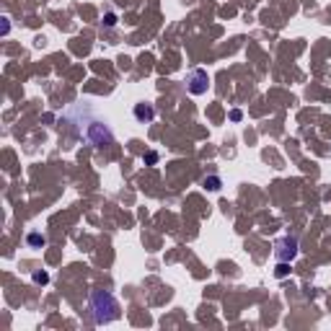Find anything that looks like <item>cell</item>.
<instances>
[{
  "instance_id": "2",
  "label": "cell",
  "mask_w": 331,
  "mask_h": 331,
  "mask_svg": "<svg viewBox=\"0 0 331 331\" xmlns=\"http://www.w3.org/2000/svg\"><path fill=\"white\" fill-rule=\"evenodd\" d=\"M83 124H86V127H80L78 132H80V137L86 140V143H91V145H96V148L111 145L114 135H111V130H109V124H106V122L91 116V119H86Z\"/></svg>"
},
{
  "instance_id": "1",
  "label": "cell",
  "mask_w": 331,
  "mask_h": 331,
  "mask_svg": "<svg viewBox=\"0 0 331 331\" xmlns=\"http://www.w3.org/2000/svg\"><path fill=\"white\" fill-rule=\"evenodd\" d=\"M88 311H91V318L93 323H109L119 316V305L114 300L111 293H104V290H96V293H91V300H88Z\"/></svg>"
},
{
  "instance_id": "5",
  "label": "cell",
  "mask_w": 331,
  "mask_h": 331,
  "mask_svg": "<svg viewBox=\"0 0 331 331\" xmlns=\"http://www.w3.org/2000/svg\"><path fill=\"white\" fill-rule=\"evenodd\" d=\"M135 116H137L140 122H145V124H148V122H153V119H155V109H153L150 104H137V106H135Z\"/></svg>"
},
{
  "instance_id": "9",
  "label": "cell",
  "mask_w": 331,
  "mask_h": 331,
  "mask_svg": "<svg viewBox=\"0 0 331 331\" xmlns=\"http://www.w3.org/2000/svg\"><path fill=\"white\" fill-rule=\"evenodd\" d=\"M287 272H290V269H287V262H282V264L277 267V277H285Z\"/></svg>"
},
{
  "instance_id": "4",
  "label": "cell",
  "mask_w": 331,
  "mask_h": 331,
  "mask_svg": "<svg viewBox=\"0 0 331 331\" xmlns=\"http://www.w3.org/2000/svg\"><path fill=\"white\" fill-rule=\"evenodd\" d=\"M207 83H210V78H207L204 70H192V75H189V91L194 96H199V93L207 91Z\"/></svg>"
},
{
  "instance_id": "3",
  "label": "cell",
  "mask_w": 331,
  "mask_h": 331,
  "mask_svg": "<svg viewBox=\"0 0 331 331\" xmlns=\"http://www.w3.org/2000/svg\"><path fill=\"white\" fill-rule=\"evenodd\" d=\"M277 259L279 262H293L295 256H298V241L295 238H282L279 243H277Z\"/></svg>"
},
{
  "instance_id": "10",
  "label": "cell",
  "mask_w": 331,
  "mask_h": 331,
  "mask_svg": "<svg viewBox=\"0 0 331 331\" xmlns=\"http://www.w3.org/2000/svg\"><path fill=\"white\" fill-rule=\"evenodd\" d=\"M145 160H148V163H155V160H158V155H155V153H148V155H145Z\"/></svg>"
},
{
  "instance_id": "8",
  "label": "cell",
  "mask_w": 331,
  "mask_h": 331,
  "mask_svg": "<svg viewBox=\"0 0 331 331\" xmlns=\"http://www.w3.org/2000/svg\"><path fill=\"white\" fill-rule=\"evenodd\" d=\"M47 279H50V277H47V272H36V274H34V282H41V285H44Z\"/></svg>"
},
{
  "instance_id": "7",
  "label": "cell",
  "mask_w": 331,
  "mask_h": 331,
  "mask_svg": "<svg viewBox=\"0 0 331 331\" xmlns=\"http://www.w3.org/2000/svg\"><path fill=\"white\" fill-rule=\"evenodd\" d=\"M29 243H31V246H44V238H41L39 233H31V235H29Z\"/></svg>"
},
{
  "instance_id": "6",
  "label": "cell",
  "mask_w": 331,
  "mask_h": 331,
  "mask_svg": "<svg viewBox=\"0 0 331 331\" xmlns=\"http://www.w3.org/2000/svg\"><path fill=\"white\" fill-rule=\"evenodd\" d=\"M204 186L210 189V192H218V189H220V179H218V176H207V179H204Z\"/></svg>"
}]
</instances>
